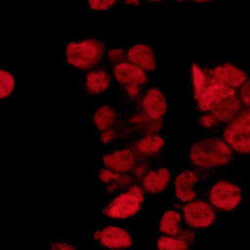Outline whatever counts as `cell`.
<instances>
[{
    "label": "cell",
    "mask_w": 250,
    "mask_h": 250,
    "mask_svg": "<svg viewBox=\"0 0 250 250\" xmlns=\"http://www.w3.org/2000/svg\"><path fill=\"white\" fill-rule=\"evenodd\" d=\"M191 71L194 96L201 111H211L220 101L236 94L233 88L216 81L212 70L193 64Z\"/></svg>",
    "instance_id": "6da1fadb"
},
{
    "label": "cell",
    "mask_w": 250,
    "mask_h": 250,
    "mask_svg": "<svg viewBox=\"0 0 250 250\" xmlns=\"http://www.w3.org/2000/svg\"><path fill=\"white\" fill-rule=\"evenodd\" d=\"M232 150L219 139L208 138L192 146L189 152L191 161L202 168L227 164L231 160Z\"/></svg>",
    "instance_id": "7a4b0ae2"
},
{
    "label": "cell",
    "mask_w": 250,
    "mask_h": 250,
    "mask_svg": "<svg viewBox=\"0 0 250 250\" xmlns=\"http://www.w3.org/2000/svg\"><path fill=\"white\" fill-rule=\"evenodd\" d=\"M105 47L101 41L87 39L70 42L66 48V60L76 68L88 70L98 64L104 57Z\"/></svg>",
    "instance_id": "3957f363"
},
{
    "label": "cell",
    "mask_w": 250,
    "mask_h": 250,
    "mask_svg": "<svg viewBox=\"0 0 250 250\" xmlns=\"http://www.w3.org/2000/svg\"><path fill=\"white\" fill-rule=\"evenodd\" d=\"M144 201L142 189L138 186H132L110 203L104 208L103 213L111 218H127L139 211Z\"/></svg>",
    "instance_id": "277c9868"
},
{
    "label": "cell",
    "mask_w": 250,
    "mask_h": 250,
    "mask_svg": "<svg viewBox=\"0 0 250 250\" xmlns=\"http://www.w3.org/2000/svg\"><path fill=\"white\" fill-rule=\"evenodd\" d=\"M226 142L236 151L250 154V108L238 114L224 132Z\"/></svg>",
    "instance_id": "5b68a950"
},
{
    "label": "cell",
    "mask_w": 250,
    "mask_h": 250,
    "mask_svg": "<svg viewBox=\"0 0 250 250\" xmlns=\"http://www.w3.org/2000/svg\"><path fill=\"white\" fill-rule=\"evenodd\" d=\"M114 74L119 83L124 86L129 98L135 99L139 92V87L146 82L144 70L134 64L121 62L114 68Z\"/></svg>",
    "instance_id": "8992f818"
},
{
    "label": "cell",
    "mask_w": 250,
    "mask_h": 250,
    "mask_svg": "<svg viewBox=\"0 0 250 250\" xmlns=\"http://www.w3.org/2000/svg\"><path fill=\"white\" fill-rule=\"evenodd\" d=\"M211 204L224 211L234 209L242 201V192L236 185L229 182H219L210 192Z\"/></svg>",
    "instance_id": "52a82bcc"
},
{
    "label": "cell",
    "mask_w": 250,
    "mask_h": 250,
    "mask_svg": "<svg viewBox=\"0 0 250 250\" xmlns=\"http://www.w3.org/2000/svg\"><path fill=\"white\" fill-rule=\"evenodd\" d=\"M185 221L191 227L201 229L212 224L215 217L212 207L202 201H193L184 207Z\"/></svg>",
    "instance_id": "ba28073f"
},
{
    "label": "cell",
    "mask_w": 250,
    "mask_h": 250,
    "mask_svg": "<svg viewBox=\"0 0 250 250\" xmlns=\"http://www.w3.org/2000/svg\"><path fill=\"white\" fill-rule=\"evenodd\" d=\"M94 239L105 248L111 249H125L132 245V239L127 232L114 226L105 228L94 233Z\"/></svg>",
    "instance_id": "9c48e42d"
},
{
    "label": "cell",
    "mask_w": 250,
    "mask_h": 250,
    "mask_svg": "<svg viewBox=\"0 0 250 250\" xmlns=\"http://www.w3.org/2000/svg\"><path fill=\"white\" fill-rule=\"evenodd\" d=\"M181 217L179 213L168 211L165 213L160 221V229L166 236L173 238H182L189 244L195 241V235L189 230H182L180 227Z\"/></svg>",
    "instance_id": "30bf717a"
},
{
    "label": "cell",
    "mask_w": 250,
    "mask_h": 250,
    "mask_svg": "<svg viewBox=\"0 0 250 250\" xmlns=\"http://www.w3.org/2000/svg\"><path fill=\"white\" fill-rule=\"evenodd\" d=\"M143 107L146 114L152 119L159 120L167 111V101L159 89L152 88L146 94L143 99Z\"/></svg>",
    "instance_id": "8fae6325"
},
{
    "label": "cell",
    "mask_w": 250,
    "mask_h": 250,
    "mask_svg": "<svg viewBox=\"0 0 250 250\" xmlns=\"http://www.w3.org/2000/svg\"><path fill=\"white\" fill-rule=\"evenodd\" d=\"M127 58L132 64L143 70L153 71L157 66L154 51L145 44H136L131 47L127 52Z\"/></svg>",
    "instance_id": "7c38bea8"
},
{
    "label": "cell",
    "mask_w": 250,
    "mask_h": 250,
    "mask_svg": "<svg viewBox=\"0 0 250 250\" xmlns=\"http://www.w3.org/2000/svg\"><path fill=\"white\" fill-rule=\"evenodd\" d=\"M212 73L216 81L231 88L242 86L247 79L245 72L230 64L218 66Z\"/></svg>",
    "instance_id": "4fadbf2b"
},
{
    "label": "cell",
    "mask_w": 250,
    "mask_h": 250,
    "mask_svg": "<svg viewBox=\"0 0 250 250\" xmlns=\"http://www.w3.org/2000/svg\"><path fill=\"white\" fill-rule=\"evenodd\" d=\"M198 182V177L190 170L181 173L175 179V192L176 197L183 202L192 201L196 196L193 188Z\"/></svg>",
    "instance_id": "5bb4252c"
},
{
    "label": "cell",
    "mask_w": 250,
    "mask_h": 250,
    "mask_svg": "<svg viewBox=\"0 0 250 250\" xmlns=\"http://www.w3.org/2000/svg\"><path fill=\"white\" fill-rule=\"evenodd\" d=\"M241 108L240 100L234 95L220 101L211 111L218 122L230 123L239 114Z\"/></svg>",
    "instance_id": "9a60e30c"
},
{
    "label": "cell",
    "mask_w": 250,
    "mask_h": 250,
    "mask_svg": "<svg viewBox=\"0 0 250 250\" xmlns=\"http://www.w3.org/2000/svg\"><path fill=\"white\" fill-rule=\"evenodd\" d=\"M103 161L108 168L123 173L132 168L135 158L129 150L123 149L105 154L103 157Z\"/></svg>",
    "instance_id": "2e32d148"
},
{
    "label": "cell",
    "mask_w": 250,
    "mask_h": 250,
    "mask_svg": "<svg viewBox=\"0 0 250 250\" xmlns=\"http://www.w3.org/2000/svg\"><path fill=\"white\" fill-rule=\"evenodd\" d=\"M170 180L168 169L162 167L147 173L143 181L144 189L151 193H160L167 188Z\"/></svg>",
    "instance_id": "e0dca14e"
},
{
    "label": "cell",
    "mask_w": 250,
    "mask_h": 250,
    "mask_svg": "<svg viewBox=\"0 0 250 250\" xmlns=\"http://www.w3.org/2000/svg\"><path fill=\"white\" fill-rule=\"evenodd\" d=\"M111 86V78L104 70L90 72L86 76L85 89L89 95H100Z\"/></svg>",
    "instance_id": "ac0fdd59"
},
{
    "label": "cell",
    "mask_w": 250,
    "mask_h": 250,
    "mask_svg": "<svg viewBox=\"0 0 250 250\" xmlns=\"http://www.w3.org/2000/svg\"><path fill=\"white\" fill-rule=\"evenodd\" d=\"M116 111L107 105H103L96 110L93 115V123L101 132L108 130L115 123Z\"/></svg>",
    "instance_id": "d6986e66"
},
{
    "label": "cell",
    "mask_w": 250,
    "mask_h": 250,
    "mask_svg": "<svg viewBox=\"0 0 250 250\" xmlns=\"http://www.w3.org/2000/svg\"><path fill=\"white\" fill-rule=\"evenodd\" d=\"M164 140L159 135L150 134L140 140L137 144V148L140 152L153 154L158 152L164 146Z\"/></svg>",
    "instance_id": "ffe728a7"
},
{
    "label": "cell",
    "mask_w": 250,
    "mask_h": 250,
    "mask_svg": "<svg viewBox=\"0 0 250 250\" xmlns=\"http://www.w3.org/2000/svg\"><path fill=\"white\" fill-rule=\"evenodd\" d=\"M189 243L182 238L160 237L157 241L158 250H189Z\"/></svg>",
    "instance_id": "44dd1931"
},
{
    "label": "cell",
    "mask_w": 250,
    "mask_h": 250,
    "mask_svg": "<svg viewBox=\"0 0 250 250\" xmlns=\"http://www.w3.org/2000/svg\"><path fill=\"white\" fill-rule=\"evenodd\" d=\"M14 88V79L9 72L0 70V99L11 95Z\"/></svg>",
    "instance_id": "7402d4cb"
},
{
    "label": "cell",
    "mask_w": 250,
    "mask_h": 250,
    "mask_svg": "<svg viewBox=\"0 0 250 250\" xmlns=\"http://www.w3.org/2000/svg\"><path fill=\"white\" fill-rule=\"evenodd\" d=\"M99 179L101 182H105V183H110V182H117H117H120V183L125 182V183L127 184L130 182L129 177L125 178V176H123L121 178L119 173H113L111 170H105V169H103L100 172Z\"/></svg>",
    "instance_id": "603a6c76"
},
{
    "label": "cell",
    "mask_w": 250,
    "mask_h": 250,
    "mask_svg": "<svg viewBox=\"0 0 250 250\" xmlns=\"http://www.w3.org/2000/svg\"><path fill=\"white\" fill-rule=\"evenodd\" d=\"M117 2V0H88L89 7L96 11H104L111 8Z\"/></svg>",
    "instance_id": "cb8c5ba5"
},
{
    "label": "cell",
    "mask_w": 250,
    "mask_h": 250,
    "mask_svg": "<svg viewBox=\"0 0 250 250\" xmlns=\"http://www.w3.org/2000/svg\"><path fill=\"white\" fill-rule=\"evenodd\" d=\"M200 123L204 127H212L218 123V120L212 114H206L200 119Z\"/></svg>",
    "instance_id": "d4e9b609"
},
{
    "label": "cell",
    "mask_w": 250,
    "mask_h": 250,
    "mask_svg": "<svg viewBox=\"0 0 250 250\" xmlns=\"http://www.w3.org/2000/svg\"><path fill=\"white\" fill-rule=\"evenodd\" d=\"M240 94L242 102L247 106L250 107V81L244 83Z\"/></svg>",
    "instance_id": "484cf974"
},
{
    "label": "cell",
    "mask_w": 250,
    "mask_h": 250,
    "mask_svg": "<svg viewBox=\"0 0 250 250\" xmlns=\"http://www.w3.org/2000/svg\"><path fill=\"white\" fill-rule=\"evenodd\" d=\"M108 57L113 62H119L124 60L125 54L123 50L112 49L108 52Z\"/></svg>",
    "instance_id": "4316f807"
},
{
    "label": "cell",
    "mask_w": 250,
    "mask_h": 250,
    "mask_svg": "<svg viewBox=\"0 0 250 250\" xmlns=\"http://www.w3.org/2000/svg\"><path fill=\"white\" fill-rule=\"evenodd\" d=\"M115 137V132L113 130L108 129V130L105 131V132L103 133V135H101V140H102L104 144H108V143H109L111 140L114 139Z\"/></svg>",
    "instance_id": "83f0119b"
},
{
    "label": "cell",
    "mask_w": 250,
    "mask_h": 250,
    "mask_svg": "<svg viewBox=\"0 0 250 250\" xmlns=\"http://www.w3.org/2000/svg\"><path fill=\"white\" fill-rule=\"evenodd\" d=\"M51 250H76L71 245L64 243H57L53 245Z\"/></svg>",
    "instance_id": "f1b7e54d"
},
{
    "label": "cell",
    "mask_w": 250,
    "mask_h": 250,
    "mask_svg": "<svg viewBox=\"0 0 250 250\" xmlns=\"http://www.w3.org/2000/svg\"><path fill=\"white\" fill-rule=\"evenodd\" d=\"M125 3L127 5L138 6L140 1L139 0H125Z\"/></svg>",
    "instance_id": "f546056e"
},
{
    "label": "cell",
    "mask_w": 250,
    "mask_h": 250,
    "mask_svg": "<svg viewBox=\"0 0 250 250\" xmlns=\"http://www.w3.org/2000/svg\"><path fill=\"white\" fill-rule=\"evenodd\" d=\"M194 1L198 3H205L209 2V1H211L212 0H194Z\"/></svg>",
    "instance_id": "4dcf8cb0"
},
{
    "label": "cell",
    "mask_w": 250,
    "mask_h": 250,
    "mask_svg": "<svg viewBox=\"0 0 250 250\" xmlns=\"http://www.w3.org/2000/svg\"><path fill=\"white\" fill-rule=\"evenodd\" d=\"M148 1H162V0H148Z\"/></svg>",
    "instance_id": "1f68e13d"
},
{
    "label": "cell",
    "mask_w": 250,
    "mask_h": 250,
    "mask_svg": "<svg viewBox=\"0 0 250 250\" xmlns=\"http://www.w3.org/2000/svg\"><path fill=\"white\" fill-rule=\"evenodd\" d=\"M176 1H186V0H176Z\"/></svg>",
    "instance_id": "d6a6232c"
}]
</instances>
